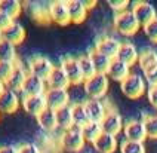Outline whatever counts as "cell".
I'll return each instance as SVG.
<instances>
[{
  "label": "cell",
  "instance_id": "f35d334b",
  "mask_svg": "<svg viewBox=\"0 0 157 153\" xmlns=\"http://www.w3.org/2000/svg\"><path fill=\"white\" fill-rule=\"evenodd\" d=\"M108 5H110L111 9H114L116 14H119V12H123V10L128 9L129 2H128V0H122V2H108Z\"/></svg>",
  "mask_w": 157,
  "mask_h": 153
},
{
  "label": "cell",
  "instance_id": "277c9868",
  "mask_svg": "<svg viewBox=\"0 0 157 153\" xmlns=\"http://www.w3.org/2000/svg\"><path fill=\"white\" fill-rule=\"evenodd\" d=\"M61 143V147L67 152H78L83 149V146L86 143L85 137H83V132H82V128H77V126H73L70 129H67L64 135L59 140Z\"/></svg>",
  "mask_w": 157,
  "mask_h": 153
},
{
  "label": "cell",
  "instance_id": "8992f818",
  "mask_svg": "<svg viewBox=\"0 0 157 153\" xmlns=\"http://www.w3.org/2000/svg\"><path fill=\"white\" fill-rule=\"evenodd\" d=\"M46 106L52 110L68 106L70 104V92L68 89H59V88H48L44 92Z\"/></svg>",
  "mask_w": 157,
  "mask_h": 153
},
{
  "label": "cell",
  "instance_id": "44dd1931",
  "mask_svg": "<svg viewBox=\"0 0 157 153\" xmlns=\"http://www.w3.org/2000/svg\"><path fill=\"white\" fill-rule=\"evenodd\" d=\"M116 58L132 67L135 63H138L140 52H138L136 46L133 45V43H131V42H122V46H120V49H119Z\"/></svg>",
  "mask_w": 157,
  "mask_h": 153
},
{
  "label": "cell",
  "instance_id": "e575fe53",
  "mask_svg": "<svg viewBox=\"0 0 157 153\" xmlns=\"http://www.w3.org/2000/svg\"><path fill=\"white\" fill-rule=\"evenodd\" d=\"M15 67H17V64L13 63H0V80L6 83L8 79L12 76Z\"/></svg>",
  "mask_w": 157,
  "mask_h": 153
},
{
  "label": "cell",
  "instance_id": "cb8c5ba5",
  "mask_svg": "<svg viewBox=\"0 0 157 153\" xmlns=\"http://www.w3.org/2000/svg\"><path fill=\"white\" fill-rule=\"evenodd\" d=\"M37 122L39 125L43 128L44 131L48 132H52L53 129L58 128V122H56V110H52V108H46L43 110L39 116H37Z\"/></svg>",
  "mask_w": 157,
  "mask_h": 153
},
{
  "label": "cell",
  "instance_id": "b9f144b4",
  "mask_svg": "<svg viewBox=\"0 0 157 153\" xmlns=\"http://www.w3.org/2000/svg\"><path fill=\"white\" fill-rule=\"evenodd\" d=\"M0 153H19V147L13 144H3L0 146Z\"/></svg>",
  "mask_w": 157,
  "mask_h": 153
},
{
  "label": "cell",
  "instance_id": "6da1fadb",
  "mask_svg": "<svg viewBox=\"0 0 157 153\" xmlns=\"http://www.w3.org/2000/svg\"><path fill=\"white\" fill-rule=\"evenodd\" d=\"M114 28L123 36H133L140 30V22L132 9H126L114 15Z\"/></svg>",
  "mask_w": 157,
  "mask_h": 153
},
{
  "label": "cell",
  "instance_id": "9c48e42d",
  "mask_svg": "<svg viewBox=\"0 0 157 153\" xmlns=\"http://www.w3.org/2000/svg\"><path fill=\"white\" fill-rule=\"evenodd\" d=\"M83 104H85L87 117H89L90 122H98V124H101L102 119L105 117V115H107L108 110H110V108H107V104H105L102 100L86 98L83 101Z\"/></svg>",
  "mask_w": 157,
  "mask_h": 153
},
{
  "label": "cell",
  "instance_id": "9a60e30c",
  "mask_svg": "<svg viewBox=\"0 0 157 153\" xmlns=\"http://www.w3.org/2000/svg\"><path fill=\"white\" fill-rule=\"evenodd\" d=\"M25 37V28L22 27L18 21H13L8 28H5L3 31H0V39L6 40L12 45H19Z\"/></svg>",
  "mask_w": 157,
  "mask_h": 153
},
{
  "label": "cell",
  "instance_id": "ffe728a7",
  "mask_svg": "<svg viewBox=\"0 0 157 153\" xmlns=\"http://www.w3.org/2000/svg\"><path fill=\"white\" fill-rule=\"evenodd\" d=\"M46 85L48 88H59V89H68L71 83L67 77L65 72L62 70L61 65H55L52 73L49 74V77L46 79Z\"/></svg>",
  "mask_w": 157,
  "mask_h": 153
},
{
  "label": "cell",
  "instance_id": "74e56055",
  "mask_svg": "<svg viewBox=\"0 0 157 153\" xmlns=\"http://www.w3.org/2000/svg\"><path fill=\"white\" fill-rule=\"evenodd\" d=\"M19 153H42V150L34 143H24L19 146Z\"/></svg>",
  "mask_w": 157,
  "mask_h": 153
},
{
  "label": "cell",
  "instance_id": "7a4b0ae2",
  "mask_svg": "<svg viewBox=\"0 0 157 153\" xmlns=\"http://www.w3.org/2000/svg\"><path fill=\"white\" fill-rule=\"evenodd\" d=\"M83 89H85L87 98L102 100V97L107 94V89H108V76L102 74V73H96L90 79L85 80Z\"/></svg>",
  "mask_w": 157,
  "mask_h": 153
},
{
  "label": "cell",
  "instance_id": "d6986e66",
  "mask_svg": "<svg viewBox=\"0 0 157 153\" xmlns=\"http://www.w3.org/2000/svg\"><path fill=\"white\" fill-rule=\"evenodd\" d=\"M19 107V97L17 92L10 89H5L0 95V113H13Z\"/></svg>",
  "mask_w": 157,
  "mask_h": 153
},
{
  "label": "cell",
  "instance_id": "8fae6325",
  "mask_svg": "<svg viewBox=\"0 0 157 153\" xmlns=\"http://www.w3.org/2000/svg\"><path fill=\"white\" fill-rule=\"evenodd\" d=\"M132 12L136 17L140 26H147L148 22H151L153 19L157 18L156 8L148 2H136V3H133Z\"/></svg>",
  "mask_w": 157,
  "mask_h": 153
},
{
  "label": "cell",
  "instance_id": "f546056e",
  "mask_svg": "<svg viewBox=\"0 0 157 153\" xmlns=\"http://www.w3.org/2000/svg\"><path fill=\"white\" fill-rule=\"evenodd\" d=\"M73 122H74V126H77V128H83L87 122H90L83 103H74L73 104Z\"/></svg>",
  "mask_w": 157,
  "mask_h": 153
},
{
  "label": "cell",
  "instance_id": "7c38bea8",
  "mask_svg": "<svg viewBox=\"0 0 157 153\" xmlns=\"http://www.w3.org/2000/svg\"><path fill=\"white\" fill-rule=\"evenodd\" d=\"M123 134L126 137V140H129V141L144 143V140L147 138L144 122L140 119H132L129 122H126V125L123 128Z\"/></svg>",
  "mask_w": 157,
  "mask_h": 153
},
{
  "label": "cell",
  "instance_id": "484cf974",
  "mask_svg": "<svg viewBox=\"0 0 157 153\" xmlns=\"http://www.w3.org/2000/svg\"><path fill=\"white\" fill-rule=\"evenodd\" d=\"M0 63H13L18 64L17 60V46L0 39Z\"/></svg>",
  "mask_w": 157,
  "mask_h": 153
},
{
  "label": "cell",
  "instance_id": "5bb4252c",
  "mask_svg": "<svg viewBox=\"0 0 157 153\" xmlns=\"http://www.w3.org/2000/svg\"><path fill=\"white\" fill-rule=\"evenodd\" d=\"M120 46H122V42L119 39H116L113 36H105V37L98 39V42H96L94 49L98 51V52H101L102 55H107L108 58L113 60V58L117 57V52H119Z\"/></svg>",
  "mask_w": 157,
  "mask_h": 153
},
{
  "label": "cell",
  "instance_id": "ba28073f",
  "mask_svg": "<svg viewBox=\"0 0 157 153\" xmlns=\"http://www.w3.org/2000/svg\"><path fill=\"white\" fill-rule=\"evenodd\" d=\"M49 17L51 21L59 24V26H67L71 22L70 12H68V2L64 0H55L49 5Z\"/></svg>",
  "mask_w": 157,
  "mask_h": 153
},
{
  "label": "cell",
  "instance_id": "ab89813d",
  "mask_svg": "<svg viewBox=\"0 0 157 153\" xmlns=\"http://www.w3.org/2000/svg\"><path fill=\"white\" fill-rule=\"evenodd\" d=\"M147 95H148L150 104L157 108V85L156 86H150L148 91H147Z\"/></svg>",
  "mask_w": 157,
  "mask_h": 153
},
{
  "label": "cell",
  "instance_id": "836d02e7",
  "mask_svg": "<svg viewBox=\"0 0 157 153\" xmlns=\"http://www.w3.org/2000/svg\"><path fill=\"white\" fill-rule=\"evenodd\" d=\"M120 152L122 153H145V146H144V143L124 140L122 143V146H120Z\"/></svg>",
  "mask_w": 157,
  "mask_h": 153
},
{
  "label": "cell",
  "instance_id": "1f68e13d",
  "mask_svg": "<svg viewBox=\"0 0 157 153\" xmlns=\"http://www.w3.org/2000/svg\"><path fill=\"white\" fill-rule=\"evenodd\" d=\"M78 63H80V67H82V72H83V76H85V80L90 79L92 76H95L96 74L95 65H94V63H92V60H90L89 54L78 57Z\"/></svg>",
  "mask_w": 157,
  "mask_h": 153
},
{
  "label": "cell",
  "instance_id": "30bf717a",
  "mask_svg": "<svg viewBox=\"0 0 157 153\" xmlns=\"http://www.w3.org/2000/svg\"><path fill=\"white\" fill-rule=\"evenodd\" d=\"M46 89H48L46 80L37 77V76L31 74V73H28L21 94H22V98L24 97H34V95H44Z\"/></svg>",
  "mask_w": 157,
  "mask_h": 153
},
{
  "label": "cell",
  "instance_id": "60d3db41",
  "mask_svg": "<svg viewBox=\"0 0 157 153\" xmlns=\"http://www.w3.org/2000/svg\"><path fill=\"white\" fill-rule=\"evenodd\" d=\"M13 21H15V19H12L10 17H8L6 14L0 12V31H3L5 28H8Z\"/></svg>",
  "mask_w": 157,
  "mask_h": 153
},
{
  "label": "cell",
  "instance_id": "603a6c76",
  "mask_svg": "<svg viewBox=\"0 0 157 153\" xmlns=\"http://www.w3.org/2000/svg\"><path fill=\"white\" fill-rule=\"evenodd\" d=\"M68 12H70L71 22L78 24L83 22L87 15V8L83 0H68Z\"/></svg>",
  "mask_w": 157,
  "mask_h": 153
},
{
  "label": "cell",
  "instance_id": "52a82bcc",
  "mask_svg": "<svg viewBox=\"0 0 157 153\" xmlns=\"http://www.w3.org/2000/svg\"><path fill=\"white\" fill-rule=\"evenodd\" d=\"M53 69H55V64L46 57H34L28 63V73L34 74L43 80L49 77V74L52 73Z\"/></svg>",
  "mask_w": 157,
  "mask_h": 153
},
{
  "label": "cell",
  "instance_id": "83f0119b",
  "mask_svg": "<svg viewBox=\"0 0 157 153\" xmlns=\"http://www.w3.org/2000/svg\"><path fill=\"white\" fill-rule=\"evenodd\" d=\"M138 64H140L142 72H145V70L157 65V52L154 49H150V48L148 49H144L142 52H140Z\"/></svg>",
  "mask_w": 157,
  "mask_h": 153
},
{
  "label": "cell",
  "instance_id": "3957f363",
  "mask_svg": "<svg viewBox=\"0 0 157 153\" xmlns=\"http://www.w3.org/2000/svg\"><path fill=\"white\" fill-rule=\"evenodd\" d=\"M145 79L138 74V73H131L124 80L120 83L122 92L128 98H140L141 95H144V92L147 91L145 86Z\"/></svg>",
  "mask_w": 157,
  "mask_h": 153
},
{
  "label": "cell",
  "instance_id": "8d00e7d4",
  "mask_svg": "<svg viewBox=\"0 0 157 153\" xmlns=\"http://www.w3.org/2000/svg\"><path fill=\"white\" fill-rule=\"evenodd\" d=\"M144 79L148 83L150 86H156L157 85V65L151 67L148 70L144 72Z\"/></svg>",
  "mask_w": 157,
  "mask_h": 153
},
{
  "label": "cell",
  "instance_id": "f1b7e54d",
  "mask_svg": "<svg viewBox=\"0 0 157 153\" xmlns=\"http://www.w3.org/2000/svg\"><path fill=\"white\" fill-rule=\"evenodd\" d=\"M22 10V3L18 0H0V12L15 19Z\"/></svg>",
  "mask_w": 157,
  "mask_h": 153
},
{
  "label": "cell",
  "instance_id": "ac0fdd59",
  "mask_svg": "<svg viewBox=\"0 0 157 153\" xmlns=\"http://www.w3.org/2000/svg\"><path fill=\"white\" fill-rule=\"evenodd\" d=\"M22 107L27 113L33 115V116H39L43 110L48 108L46 106V100H44V95H34V97H24L22 98Z\"/></svg>",
  "mask_w": 157,
  "mask_h": 153
},
{
  "label": "cell",
  "instance_id": "d6a6232c",
  "mask_svg": "<svg viewBox=\"0 0 157 153\" xmlns=\"http://www.w3.org/2000/svg\"><path fill=\"white\" fill-rule=\"evenodd\" d=\"M144 126H145V132H147V138H153L157 140V116H145L142 119Z\"/></svg>",
  "mask_w": 157,
  "mask_h": 153
},
{
  "label": "cell",
  "instance_id": "5b68a950",
  "mask_svg": "<svg viewBox=\"0 0 157 153\" xmlns=\"http://www.w3.org/2000/svg\"><path fill=\"white\" fill-rule=\"evenodd\" d=\"M62 67V70L65 72L68 80H70L71 85H80V83H85V76H83V72H82V67H80V63H78V58H74V57H67L64 58L59 64Z\"/></svg>",
  "mask_w": 157,
  "mask_h": 153
},
{
  "label": "cell",
  "instance_id": "7402d4cb",
  "mask_svg": "<svg viewBox=\"0 0 157 153\" xmlns=\"http://www.w3.org/2000/svg\"><path fill=\"white\" fill-rule=\"evenodd\" d=\"M92 144L98 153H114L117 149V137L102 132Z\"/></svg>",
  "mask_w": 157,
  "mask_h": 153
},
{
  "label": "cell",
  "instance_id": "d4e9b609",
  "mask_svg": "<svg viewBox=\"0 0 157 153\" xmlns=\"http://www.w3.org/2000/svg\"><path fill=\"white\" fill-rule=\"evenodd\" d=\"M56 122H58V128H61L64 131H67V129L74 126V122H73V104L64 106V107L56 110Z\"/></svg>",
  "mask_w": 157,
  "mask_h": 153
},
{
  "label": "cell",
  "instance_id": "2e32d148",
  "mask_svg": "<svg viewBox=\"0 0 157 153\" xmlns=\"http://www.w3.org/2000/svg\"><path fill=\"white\" fill-rule=\"evenodd\" d=\"M129 74H131V65L124 64L123 61L117 60V58H113V60H111V64H110L108 72H107L108 79H113V80L122 83Z\"/></svg>",
  "mask_w": 157,
  "mask_h": 153
},
{
  "label": "cell",
  "instance_id": "7bdbcfd3",
  "mask_svg": "<svg viewBox=\"0 0 157 153\" xmlns=\"http://www.w3.org/2000/svg\"><path fill=\"white\" fill-rule=\"evenodd\" d=\"M6 89V85H5V82H2L0 80V95H2V92Z\"/></svg>",
  "mask_w": 157,
  "mask_h": 153
},
{
  "label": "cell",
  "instance_id": "4316f807",
  "mask_svg": "<svg viewBox=\"0 0 157 153\" xmlns=\"http://www.w3.org/2000/svg\"><path fill=\"white\" fill-rule=\"evenodd\" d=\"M89 57L92 60V63L95 65L96 73H102V74H107L108 72V67L111 64V58H108L107 55H102L101 52H98L95 49H92L89 52Z\"/></svg>",
  "mask_w": 157,
  "mask_h": 153
},
{
  "label": "cell",
  "instance_id": "d590c367",
  "mask_svg": "<svg viewBox=\"0 0 157 153\" xmlns=\"http://www.w3.org/2000/svg\"><path fill=\"white\" fill-rule=\"evenodd\" d=\"M144 33L151 42L157 43V18L153 19L151 22H148L147 26H144Z\"/></svg>",
  "mask_w": 157,
  "mask_h": 153
},
{
  "label": "cell",
  "instance_id": "e0dca14e",
  "mask_svg": "<svg viewBox=\"0 0 157 153\" xmlns=\"http://www.w3.org/2000/svg\"><path fill=\"white\" fill-rule=\"evenodd\" d=\"M27 76H28V72L18 63L17 67H15V70H13V73H12V76H10L8 79V82L5 83V85H6V89L13 91V92H17V94L21 92L24 83H25Z\"/></svg>",
  "mask_w": 157,
  "mask_h": 153
},
{
  "label": "cell",
  "instance_id": "4fadbf2b",
  "mask_svg": "<svg viewBox=\"0 0 157 153\" xmlns=\"http://www.w3.org/2000/svg\"><path fill=\"white\" fill-rule=\"evenodd\" d=\"M101 126H102V132H107V134H111V135H116L123 131V119L122 116L113 110V108H110L108 110V113L105 115V117L102 119V122H101Z\"/></svg>",
  "mask_w": 157,
  "mask_h": 153
},
{
  "label": "cell",
  "instance_id": "4dcf8cb0",
  "mask_svg": "<svg viewBox=\"0 0 157 153\" xmlns=\"http://www.w3.org/2000/svg\"><path fill=\"white\" fill-rule=\"evenodd\" d=\"M82 132H83V137H85L86 141L94 143L96 138L102 134V126L98 122H87L86 125L82 128Z\"/></svg>",
  "mask_w": 157,
  "mask_h": 153
}]
</instances>
